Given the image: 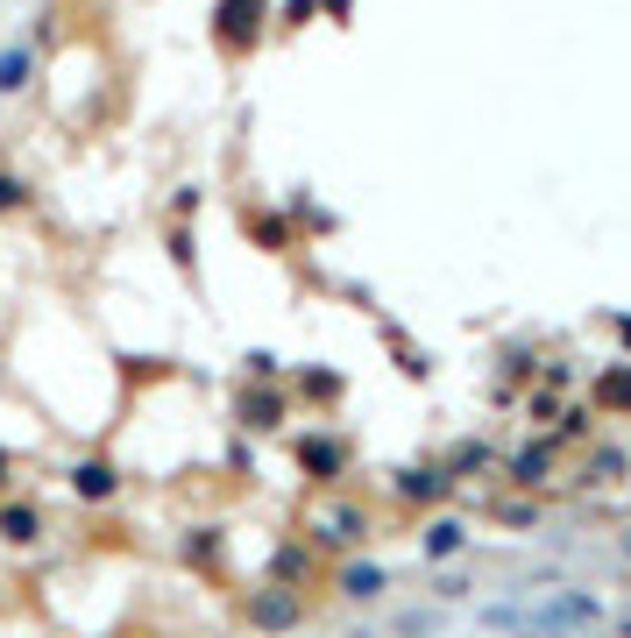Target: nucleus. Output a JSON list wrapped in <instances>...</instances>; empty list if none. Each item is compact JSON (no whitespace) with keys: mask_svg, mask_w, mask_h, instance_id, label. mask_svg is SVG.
I'll use <instances>...</instances> for the list:
<instances>
[{"mask_svg":"<svg viewBox=\"0 0 631 638\" xmlns=\"http://www.w3.org/2000/svg\"><path fill=\"white\" fill-rule=\"evenodd\" d=\"M78 490H86V497H114V468L86 461V468H78Z\"/></svg>","mask_w":631,"mask_h":638,"instance_id":"f03ea898","label":"nucleus"},{"mask_svg":"<svg viewBox=\"0 0 631 638\" xmlns=\"http://www.w3.org/2000/svg\"><path fill=\"white\" fill-rule=\"evenodd\" d=\"M0 475H8V461H0Z\"/></svg>","mask_w":631,"mask_h":638,"instance_id":"0eeeda50","label":"nucleus"},{"mask_svg":"<svg viewBox=\"0 0 631 638\" xmlns=\"http://www.w3.org/2000/svg\"><path fill=\"white\" fill-rule=\"evenodd\" d=\"M22 78H29V50L15 43L8 57H0V93H15V86H22Z\"/></svg>","mask_w":631,"mask_h":638,"instance_id":"7ed1b4c3","label":"nucleus"},{"mask_svg":"<svg viewBox=\"0 0 631 638\" xmlns=\"http://www.w3.org/2000/svg\"><path fill=\"white\" fill-rule=\"evenodd\" d=\"M256 624H291V603H277V596H263V603H256Z\"/></svg>","mask_w":631,"mask_h":638,"instance_id":"39448f33","label":"nucleus"},{"mask_svg":"<svg viewBox=\"0 0 631 638\" xmlns=\"http://www.w3.org/2000/svg\"><path fill=\"white\" fill-rule=\"evenodd\" d=\"M0 532H8L15 546H29V539H36V511H29V504H8V511H0Z\"/></svg>","mask_w":631,"mask_h":638,"instance_id":"f257e3e1","label":"nucleus"},{"mask_svg":"<svg viewBox=\"0 0 631 638\" xmlns=\"http://www.w3.org/2000/svg\"><path fill=\"white\" fill-rule=\"evenodd\" d=\"M15 199H22V185H15V178H0V206H15Z\"/></svg>","mask_w":631,"mask_h":638,"instance_id":"423d86ee","label":"nucleus"},{"mask_svg":"<svg viewBox=\"0 0 631 638\" xmlns=\"http://www.w3.org/2000/svg\"><path fill=\"white\" fill-rule=\"evenodd\" d=\"M341 589H348V596H376V568H348Z\"/></svg>","mask_w":631,"mask_h":638,"instance_id":"20e7f679","label":"nucleus"}]
</instances>
